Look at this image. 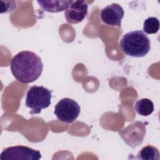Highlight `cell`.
<instances>
[{"label": "cell", "mask_w": 160, "mask_h": 160, "mask_svg": "<svg viewBox=\"0 0 160 160\" xmlns=\"http://www.w3.org/2000/svg\"><path fill=\"white\" fill-rule=\"evenodd\" d=\"M11 70L20 82L28 84L37 80L42 74L43 64L40 57L29 51L16 54L11 61Z\"/></svg>", "instance_id": "obj_1"}, {"label": "cell", "mask_w": 160, "mask_h": 160, "mask_svg": "<svg viewBox=\"0 0 160 160\" xmlns=\"http://www.w3.org/2000/svg\"><path fill=\"white\" fill-rule=\"evenodd\" d=\"M124 53L134 58L145 56L151 49V41L143 31L138 30L125 34L120 41Z\"/></svg>", "instance_id": "obj_2"}, {"label": "cell", "mask_w": 160, "mask_h": 160, "mask_svg": "<svg viewBox=\"0 0 160 160\" xmlns=\"http://www.w3.org/2000/svg\"><path fill=\"white\" fill-rule=\"evenodd\" d=\"M51 91L44 86H32L28 91L25 105L31 109V114H37L51 103Z\"/></svg>", "instance_id": "obj_3"}, {"label": "cell", "mask_w": 160, "mask_h": 160, "mask_svg": "<svg viewBox=\"0 0 160 160\" xmlns=\"http://www.w3.org/2000/svg\"><path fill=\"white\" fill-rule=\"evenodd\" d=\"M81 111L79 105L74 100L65 98L61 99L55 106L54 113L58 120L66 123L74 122Z\"/></svg>", "instance_id": "obj_4"}, {"label": "cell", "mask_w": 160, "mask_h": 160, "mask_svg": "<svg viewBox=\"0 0 160 160\" xmlns=\"http://www.w3.org/2000/svg\"><path fill=\"white\" fill-rule=\"evenodd\" d=\"M40 151L24 146H16L6 148L0 155L1 160H39Z\"/></svg>", "instance_id": "obj_5"}, {"label": "cell", "mask_w": 160, "mask_h": 160, "mask_svg": "<svg viewBox=\"0 0 160 160\" xmlns=\"http://www.w3.org/2000/svg\"><path fill=\"white\" fill-rule=\"evenodd\" d=\"M124 11L121 6L112 3L102 9L100 16L102 21L108 25L120 27Z\"/></svg>", "instance_id": "obj_6"}, {"label": "cell", "mask_w": 160, "mask_h": 160, "mask_svg": "<svg viewBox=\"0 0 160 160\" xmlns=\"http://www.w3.org/2000/svg\"><path fill=\"white\" fill-rule=\"evenodd\" d=\"M88 5L82 0L72 1L65 10L64 16L66 21L71 24H77L81 22L87 16Z\"/></svg>", "instance_id": "obj_7"}, {"label": "cell", "mask_w": 160, "mask_h": 160, "mask_svg": "<svg viewBox=\"0 0 160 160\" xmlns=\"http://www.w3.org/2000/svg\"><path fill=\"white\" fill-rule=\"evenodd\" d=\"M72 1H38L39 6L49 12H58L66 10Z\"/></svg>", "instance_id": "obj_8"}, {"label": "cell", "mask_w": 160, "mask_h": 160, "mask_svg": "<svg viewBox=\"0 0 160 160\" xmlns=\"http://www.w3.org/2000/svg\"><path fill=\"white\" fill-rule=\"evenodd\" d=\"M134 109L138 114L148 116L153 112L154 104L151 100L148 98L141 99L135 103Z\"/></svg>", "instance_id": "obj_9"}, {"label": "cell", "mask_w": 160, "mask_h": 160, "mask_svg": "<svg viewBox=\"0 0 160 160\" xmlns=\"http://www.w3.org/2000/svg\"><path fill=\"white\" fill-rule=\"evenodd\" d=\"M137 158L142 160H159V152L156 148L148 145L139 151Z\"/></svg>", "instance_id": "obj_10"}, {"label": "cell", "mask_w": 160, "mask_h": 160, "mask_svg": "<svg viewBox=\"0 0 160 160\" xmlns=\"http://www.w3.org/2000/svg\"><path fill=\"white\" fill-rule=\"evenodd\" d=\"M159 29V21L156 17H149L143 23V32L144 33L156 34Z\"/></svg>", "instance_id": "obj_11"}, {"label": "cell", "mask_w": 160, "mask_h": 160, "mask_svg": "<svg viewBox=\"0 0 160 160\" xmlns=\"http://www.w3.org/2000/svg\"><path fill=\"white\" fill-rule=\"evenodd\" d=\"M17 8L16 2L14 1L0 0V12L9 13L14 11Z\"/></svg>", "instance_id": "obj_12"}]
</instances>
